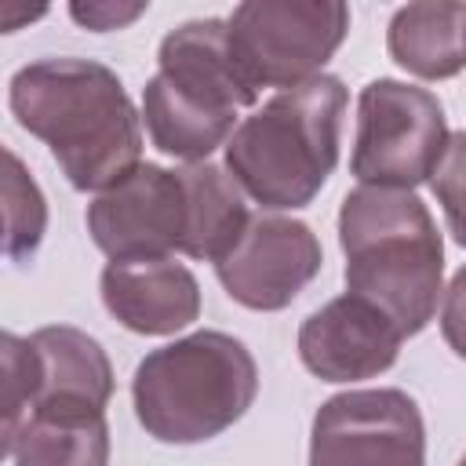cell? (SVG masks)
<instances>
[{
  "mask_svg": "<svg viewBox=\"0 0 466 466\" xmlns=\"http://www.w3.org/2000/svg\"><path fill=\"white\" fill-rule=\"evenodd\" d=\"M98 291L109 317L135 335H175L200 317V284L171 255L106 262Z\"/></svg>",
  "mask_w": 466,
  "mask_h": 466,
  "instance_id": "4fadbf2b",
  "label": "cell"
},
{
  "mask_svg": "<svg viewBox=\"0 0 466 466\" xmlns=\"http://www.w3.org/2000/svg\"><path fill=\"white\" fill-rule=\"evenodd\" d=\"M258 91L229 55L226 18H189L157 47V73L142 87V120L149 142L186 164L208 160L233 138L237 113L255 106Z\"/></svg>",
  "mask_w": 466,
  "mask_h": 466,
  "instance_id": "277c9868",
  "label": "cell"
},
{
  "mask_svg": "<svg viewBox=\"0 0 466 466\" xmlns=\"http://www.w3.org/2000/svg\"><path fill=\"white\" fill-rule=\"evenodd\" d=\"M390 58L419 80H451L466 69V4H404L386 25Z\"/></svg>",
  "mask_w": 466,
  "mask_h": 466,
  "instance_id": "5bb4252c",
  "label": "cell"
},
{
  "mask_svg": "<svg viewBox=\"0 0 466 466\" xmlns=\"http://www.w3.org/2000/svg\"><path fill=\"white\" fill-rule=\"evenodd\" d=\"M84 226L109 262L167 258L189 240V186L178 167L138 164L87 204Z\"/></svg>",
  "mask_w": 466,
  "mask_h": 466,
  "instance_id": "9c48e42d",
  "label": "cell"
},
{
  "mask_svg": "<svg viewBox=\"0 0 466 466\" xmlns=\"http://www.w3.org/2000/svg\"><path fill=\"white\" fill-rule=\"evenodd\" d=\"M7 106L80 193H102L138 167L142 116L106 62L36 58L11 76Z\"/></svg>",
  "mask_w": 466,
  "mask_h": 466,
  "instance_id": "6da1fadb",
  "label": "cell"
},
{
  "mask_svg": "<svg viewBox=\"0 0 466 466\" xmlns=\"http://www.w3.org/2000/svg\"><path fill=\"white\" fill-rule=\"evenodd\" d=\"M324 248L302 218L291 215H251L240 240L215 262V277L226 295L255 313H277L291 306L306 284L320 273Z\"/></svg>",
  "mask_w": 466,
  "mask_h": 466,
  "instance_id": "30bf717a",
  "label": "cell"
},
{
  "mask_svg": "<svg viewBox=\"0 0 466 466\" xmlns=\"http://www.w3.org/2000/svg\"><path fill=\"white\" fill-rule=\"evenodd\" d=\"M448 116L433 91L379 76L357 95L350 175L375 189H415L433 178L448 149Z\"/></svg>",
  "mask_w": 466,
  "mask_h": 466,
  "instance_id": "8992f818",
  "label": "cell"
},
{
  "mask_svg": "<svg viewBox=\"0 0 466 466\" xmlns=\"http://www.w3.org/2000/svg\"><path fill=\"white\" fill-rule=\"evenodd\" d=\"M258 364L229 331H193L149 350L131 375L138 426L160 444H204L248 415Z\"/></svg>",
  "mask_w": 466,
  "mask_h": 466,
  "instance_id": "5b68a950",
  "label": "cell"
},
{
  "mask_svg": "<svg viewBox=\"0 0 466 466\" xmlns=\"http://www.w3.org/2000/svg\"><path fill=\"white\" fill-rule=\"evenodd\" d=\"M0 346H4V437H11L22 426V419L29 415L36 379H33L29 339L4 331Z\"/></svg>",
  "mask_w": 466,
  "mask_h": 466,
  "instance_id": "d6986e66",
  "label": "cell"
},
{
  "mask_svg": "<svg viewBox=\"0 0 466 466\" xmlns=\"http://www.w3.org/2000/svg\"><path fill=\"white\" fill-rule=\"evenodd\" d=\"M350 91L335 73L277 91L226 142V171L266 211H299L339 164Z\"/></svg>",
  "mask_w": 466,
  "mask_h": 466,
  "instance_id": "3957f363",
  "label": "cell"
},
{
  "mask_svg": "<svg viewBox=\"0 0 466 466\" xmlns=\"http://www.w3.org/2000/svg\"><path fill=\"white\" fill-rule=\"evenodd\" d=\"M455 466H466V455H462V459H459V462H455Z\"/></svg>",
  "mask_w": 466,
  "mask_h": 466,
  "instance_id": "7402d4cb",
  "label": "cell"
},
{
  "mask_svg": "<svg viewBox=\"0 0 466 466\" xmlns=\"http://www.w3.org/2000/svg\"><path fill=\"white\" fill-rule=\"evenodd\" d=\"M430 189L444 211L448 233L459 248H466V131H451L448 149L430 178Z\"/></svg>",
  "mask_w": 466,
  "mask_h": 466,
  "instance_id": "ac0fdd59",
  "label": "cell"
},
{
  "mask_svg": "<svg viewBox=\"0 0 466 466\" xmlns=\"http://www.w3.org/2000/svg\"><path fill=\"white\" fill-rule=\"evenodd\" d=\"M178 171L189 186V240L182 255L200 262H218L251 222L244 200L248 193L237 186V178L226 167L211 160L182 164Z\"/></svg>",
  "mask_w": 466,
  "mask_h": 466,
  "instance_id": "9a60e30c",
  "label": "cell"
},
{
  "mask_svg": "<svg viewBox=\"0 0 466 466\" xmlns=\"http://www.w3.org/2000/svg\"><path fill=\"white\" fill-rule=\"evenodd\" d=\"M339 248L346 291L382 309L404 339L437 317L444 240L415 189H350L339 208Z\"/></svg>",
  "mask_w": 466,
  "mask_h": 466,
  "instance_id": "7a4b0ae2",
  "label": "cell"
},
{
  "mask_svg": "<svg viewBox=\"0 0 466 466\" xmlns=\"http://www.w3.org/2000/svg\"><path fill=\"white\" fill-rule=\"evenodd\" d=\"M7 175H4V218H7V237L4 251L11 262H25L36 255L44 233H47V200L36 186V178L25 171L15 149H4Z\"/></svg>",
  "mask_w": 466,
  "mask_h": 466,
  "instance_id": "e0dca14e",
  "label": "cell"
},
{
  "mask_svg": "<svg viewBox=\"0 0 466 466\" xmlns=\"http://www.w3.org/2000/svg\"><path fill=\"white\" fill-rule=\"evenodd\" d=\"M306 466H426V422L397 386L328 397L309 426Z\"/></svg>",
  "mask_w": 466,
  "mask_h": 466,
  "instance_id": "ba28073f",
  "label": "cell"
},
{
  "mask_svg": "<svg viewBox=\"0 0 466 466\" xmlns=\"http://www.w3.org/2000/svg\"><path fill=\"white\" fill-rule=\"evenodd\" d=\"M400 328L357 295H339L299 328V360L320 382H360L390 371L400 353Z\"/></svg>",
  "mask_w": 466,
  "mask_h": 466,
  "instance_id": "8fae6325",
  "label": "cell"
},
{
  "mask_svg": "<svg viewBox=\"0 0 466 466\" xmlns=\"http://www.w3.org/2000/svg\"><path fill=\"white\" fill-rule=\"evenodd\" d=\"M441 335L455 357L466 360V266L451 277L441 299Z\"/></svg>",
  "mask_w": 466,
  "mask_h": 466,
  "instance_id": "44dd1931",
  "label": "cell"
},
{
  "mask_svg": "<svg viewBox=\"0 0 466 466\" xmlns=\"http://www.w3.org/2000/svg\"><path fill=\"white\" fill-rule=\"evenodd\" d=\"M4 455L15 466H109V422L106 415L33 411L4 437Z\"/></svg>",
  "mask_w": 466,
  "mask_h": 466,
  "instance_id": "2e32d148",
  "label": "cell"
},
{
  "mask_svg": "<svg viewBox=\"0 0 466 466\" xmlns=\"http://www.w3.org/2000/svg\"><path fill=\"white\" fill-rule=\"evenodd\" d=\"M33 357V411L51 415H106L113 397V364L102 342L73 324H47L29 335Z\"/></svg>",
  "mask_w": 466,
  "mask_h": 466,
  "instance_id": "7c38bea8",
  "label": "cell"
},
{
  "mask_svg": "<svg viewBox=\"0 0 466 466\" xmlns=\"http://www.w3.org/2000/svg\"><path fill=\"white\" fill-rule=\"evenodd\" d=\"M229 55L244 80L299 87L324 73L350 33V7L339 0H244L226 18Z\"/></svg>",
  "mask_w": 466,
  "mask_h": 466,
  "instance_id": "52a82bcc",
  "label": "cell"
},
{
  "mask_svg": "<svg viewBox=\"0 0 466 466\" xmlns=\"http://www.w3.org/2000/svg\"><path fill=\"white\" fill-rule=\"evenodd\" d=\"M149 4H113V0H87V4H69V15L76 25L91 29V33H109V29H124L131 25L138 15H146Z\"/></svg>",
  "mask_w": 466,
  "mask_h": 466,
  "instance_id": "ffe728a7",
  "label": "cell"
}]
</instances>
